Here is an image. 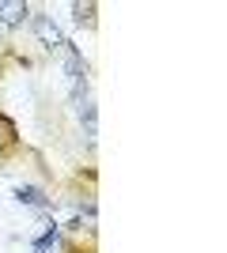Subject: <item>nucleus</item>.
<instances>
[{"mask_svg": "<svg viewBox=\"0 0 227 253\" xmlns=\"http://www.w3.org/2000/svg\"><path fill=\"white\" fill-rule=\"evenodd\" d=\"M23 159H38V151H31L19 136V125L8 110H0V174H8L23 163Z\"/></svg>", "mask_w": 227, "mask_h": 253, "instance_id": "nucleus-1", "label": "nucleus"}, {"mask_svg": "<svg viewBox=\"0 0 227 253\" xmlns=\"http://www.w3.org/2000/svg\"><path fill=\"white\" fill-rule=\"evenodd\" d=\"M49 253H98V238H95V227L84 219H72L68 227H61L57 234V246Z\"/></svg>", "mask_w": 227, "mask_h": 253, "instance_id": "nucleus-2", "label": "nucleus"}, {"mask_svg": "<svg viewBox=\"0 0 227 253\" xmlns=\"http://www.w3.org/2000/svg\"><path fill=\"white\" fill-rule=\"evenodd\" d=\"M31 23H34V31H38V38H42V45L45 49H65V34H61V27L53 23V15H45V11H38V15H31Z\"/></svg>", "mask_w": 227, "mask_h": 253, "instance_id": "nucleus-3", "label": "nucleus"}, {"mask_svg": "<svg viewBox=\"0 0 227 253\" xmlns=\"http://www.w3.org/2000/svg\"><path fill=\"white\" fill-rule=\"evenodd\" d=\"M31 19V4L23 0H0V31H19Z\"/></svg>", "mask_w": 227, "mask_h": 253, "instance_id": "nucleus-4", "label": "nucleus"}, {"mask_svg": "<svg viewBox=\"0 0 227 253\" xmlns=\"http://www.w3.org/2000/svg\"><path fill=\"white\" fill-rule=\"evenodd\" d=\"M15 201L19 204H27V208H38V211H45L49 204H53V197L42 189V185H15Z\"/></svg>", "mask_w": 227, "mask_h": 253, "instance_id": "nucleus-5", "label": "nucleus"}, {"mask_svg": "<svg viewBox=\"0 0 227 253\" xmlns=\"http://www.w3.org/2000/svg\"><path fill=\"white\" fill-rule=\"evenodd\" d=\"M95 15H98V4H91V0H87V4H80V0H76V4H72V23H76V27L95 31V27H98Z\"/></svg>", "mask_w": 227, "mask_h": 253, "instance_id": "nucleus-6", "label": "nucleus"}, {"mask_svg": "<svg viewBox=\"0 0 227 253\" xmlns=\"http://www.w3.org/2000/svg\"><path fill=\"white\" fill-rule=\"evenodd\" d=\"M80 106V121H84V136L87 140H95V102L91 98H84V102H76Z\"/></svg>", "mask_w": 227, "mask_h": 253, "instance_id": "nucleus-7", "label": "nucleus"}, {"mask_svg": "<svg viewBox=\"0 0 227 253\" xmlns=\"http://www.w3.org/2000/svg\"><path fill=\"white\" fill-rule=\"evenodd\" d=\"M57 234H61V227H57V223H53V227H45V231L31 242V246H34V253H49V250L57 246Z\"/></svg>", "mask_w": 227, "mask_h": 253, "instance_id": "nucleus-8", "label": "nucleus"}]
</instances>
